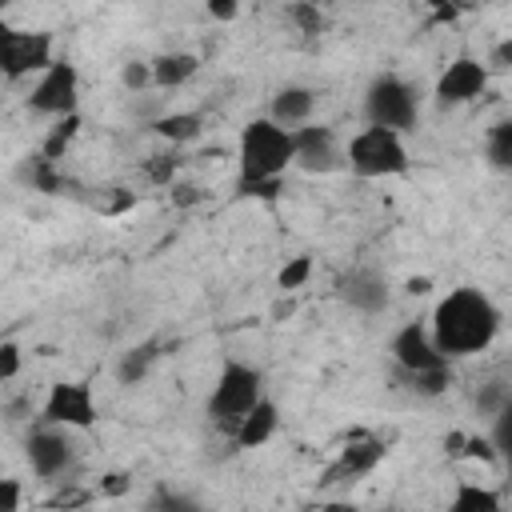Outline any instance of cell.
Wrapping results in <instances>:
<instances>
[{"mask_svg": "<svg viewBox=\"0 0 512 512\" xmlns=\"http://www.w3.org/2000/svg\"><path fill=\"white\" fill-rule=\"evenodd\" d=\"M500 324H504V316H500L496 300L476 284L448 288L432 304V316H428L432 340L448 360H464V356L488 352L496 344V336H500Z\"/></svg>", "mask_w": 512, "mask_h": 512, "instance_id": "obj_1", "label": "cell"}, {"mask_svg": "<svg viewBox=\"0 0 512 512\" xmlns=\"http://www.w3.org/2000/svg\"><path fill=\"white\" fill-rule=\"evenodd\" d=\"M288 168H296V136L272 116H252L236 136V196L276 200Z\"/></svg>", "mask_w": 512, "mask_h": 512, "instance_id": "obj_2", "label": "cell"}, {"mask_svg": "<svg viewBox=\"0 0 512 512\" xmlns=\"http://www.w3.org/2000/svg\"><path fill=\"white\" fill-rule=\"evenodd\" d=\"M344 168H348L352 176H360V180H392V176H404V172L412 168L404 132L364 124V128L352 132V140L344 144Z\"/></svg>", "mask_w": 512, "mask_h": 512, "instance_id": "obj_3", "label": "cell"}, {"mask_svg": "<svg viewBox=\"0 0 512 512\" xmlns=\"http://www.w3.org/2000/svg\"><path fill=\"white\" fill-rule=\"evenodd\" d=\"M264 396H268L264 392V372L256 364H248V360H224V368L216 372L212 392L204 400V412H208L212 424H220V428L232 432Z\"/></svg>", "mask_w": 512, "mask_h": 512, "instance_id": "obj_4", "label": "cell"}, {"mask_svg": "<svg viewBox=\"0 0 512 512\" xmlns=\"http://www.w3.org/2000/svg\"><path fill=\"white\" fill-rule=\"evenodd\" d=\"M56 36L44 28H12L0 24V72L8 84L36 80L56 64Z\"/></svg>", "mask_w": 512, "mask_h": 512, "instance_id": "obj_5", "label": "cell"}, {"mask_svg": "<svg viewBox=\"0 0 512 512\" xmlns=\"http://www.w3.org/2000/svg\"><path fill=\"white\" fill-rule=\"evenodd\" d=\"M364 116H368V124H376V128L408 132V128H416V120H420V92H416L404 76L380 72V76L368 84V92H364Z\"/></svg>", "mask_w": 512, "mask_h": 512, "instance_id": "obj_6", "label": "cell"}, {"mask_svg": "<svg viewBox=\"0 0 512 512\" xmlns=\"http://www.w3.org/2000/svg\"><path fill=\"white\" fill-rule=\"evenodd\" d=\"M100 420V396L92 380H56L48 384V396L40 404V424L64 428V432H88Z\"/></svg>", "mask_w": 512, "mask_h": 512, "instance_id": "obj_7", "label": "cell"}, {"mask_svg": "<svg viewBox=\"0 0 512 512\" xmlns=\"http://www.w3.org/2000/svg\"><path fill=\"white\" fill-rule=\"evenodd\" d=\"M24 104H28V112L44 116L48 124L60 120V116L80 112V68H76L68 56H60L44 76L32 80Z\"/></svg>", "mask_w": 512, "mask_h": 512, "instance_id": "obj_8", "label": "cell"}, {"mask_svg": "<svg viewBox=\"0 0 512 512\" xmlns=\"http://www.w3.org/2000/svg\"><path fill=\"white\" fill-rule=\"evenodd\" d=\"M488 84H492L488 60H480V56H472V52H460V56H452V60L440 68V76H436V84H432V96H436V104H444V108H460V104H476V100L488 92Z\"/></svg>", "mask_w": 512, "mask_h": 512, "instance_id": "obj_9", "label": "cell"}, {"mask_svg": "<svg viewBox=\"0 0 512 512\" xmlns=\"http://www.w3.org/2000/svg\"><path fill=\"white\" fill-rule=\"evenodd\" d=\"M388 352H392L396 368H400L408 380L428 376V372H440V368H452V360L436 348L428 320H408V324H400V328L392 332V340H388Z\"/></svg>", "mask_w": 512, "mask_h": 512, "instance_id": "obj_10", "label": "cell"}, {"mask_svg": "<svg viewBox=\"0 0 512 512\" xmlns=\"http://www.w3.org/2000/svg\"><path fill=\"white\" fill-rule=\"evenodd\" d=\"M388 460V440L372 436V432H352L348 444L336 452V460L320 472V488H332V484H356L360 476L376 472L380 464Z\"/></svg>", "mask_w": 512, "mask_h": 512, "instance_id": "obj_11", "label": "cell"}, {"mask_svg": "<svg viewBox=\"0 0 512 512\" xmlns=\"http://www.w3.org/2000/svg\"><path fill=\"white\" fill-rule=\"evenodd\" d=\"M24 460H28L32 476H40V480H60V476L72 472V464H76L72 432L52 428V424H36V428L24 436Z\"/></svg>", "mask_w": 512, "mask_h": 512, "instance_id": "obj_12", "label": "cell"}, {"mask_svg": "<svg viewBox=\"0 0 512 512\" xmlns=\"http://www.w3.org/2000/svg\"><path fill=\"white\" fill-rule=\"evenodd\" d=\"M296 136V168L308 176H328L336 168H344V144L336 140L332 124H304L292 132Z\"/></svg>", "mask_w": 512, "mask_h": 512, "instance_id": "obj_13", "label": "cell"}, {"mask_svg": "<svg viewBox=\"0 0 512 512\" xmlns=\"http://www.w3.org/2000/svg\"><path fill=\"white\" fill-rule=\"evenodd\" d=\"M340 300L360 312V316H380L392 300V288H388V276L376 272V268H352L344 280H340Z\"/></svg>", "mask_w": 512, "mask_h": 512, "instance_id": "obj_14", "label": "cell"}, {"mask_svg": "<svg viewBox=\"0 0 512 512\" xmlns=\"http://www.w3.org/2000/svg\"><path fill=\"white\" fill-rule=\"evenodd\" d=\"M312 112H316V92L308 84H284V88H276V96L268 104V116L288 132L312 124Z\"/></svg>", "mask_w": 512, "mask_h": 512, "instance_id": "obj_15", "label": "cell"}, {"mask_svg": "<svg viewBox=\"0 0 512 512\" xmlns=\"http://www.w3.org/2000/svg\"><path fill=\"white\" fill-rule=\"evenodd\" d=\"M276 428H280V404L272 400V396H264L236 428H232V444L240 448V452H252V448H264L272 436H276Z\"/></svg>", "mask_w": 512, "mask_h": 512, "instance_id": "obj_16", "label": "cell"}, {"mask_svg": "<svg viewBox=\"0 0 512 512\" xmlns=\"http://www.w3.org/2000/svg\"><path fill=\"white\" fill-rule=\"evenodd\" d=\"M200 72V56L196 52H160V56H152V88L156 92H176V88H184L192 76Z\"/></svg>", "mask_w": 512, "mask_h": 512, "instance_id": "obj_17", "label": "cell"}, {"mask_svg": "<svg viewBox=\"0 0 512 512\" xmlns=\"http://www.w3.org/2000/svg\"><path fill=\"white\" fill-rule=\"evenodd\" d=\"M160 356H164V344L152 336V340H140V344H132L128 352H120V360H116V384H140L156 364H160Z\"/></svg>", "mask_w": 512, "mask_h": 512, "instance_id": "obj_18", "label": "cell"}, {"mask_svg": "<svg viewBox=\"0 0 512 512\" xmlns=\"http://www.w3.org/2000/svg\"><path fill=\"white\" fill-rule=\"evenodd\" d=\"M444 512H504V500L492 484H480V480H456L452 488V500Z\"/></svg>", "mask_w": 512, "mask_h": 512, "instance_id": "obj_19", "label": "cell"}, {"mask_svg": "<svg viewBox=\"0 0 512 512\" xmlns=\"http://www.w3.org/2000/svg\"><path fill=\"white\" fill-rule=\"evenodd\" d=\"M152 132H156L164 144L184 148V144H192V140L204 132V116H200V112H160V116L152 120Z\"/></svg>", "mask_w": 512, "mask_h": 512, "instance_id": "obj_20", "label": "cell"}, {"mask_svg": "<svg viewBox=\"0 0 512 512\" xmlns=\"http://www.w3.org/2000/svg\"><path fill=\"white\" fill-rule=\"evenodd\" d=\"M80 128H84V116H80V112L52 120V124L44 128V136H40V156H44V160H52V164H60V160H64V152L76 144Z\"/></svg>", "mask_w": 512, "mask_h": 512, "instance_id": "obj_21", "label": "cell"}, {"mask_svg": "<svg viewBox=\"0 0 512 512\" xmlns=\"http://www.w3.org/2000/svg\"><path fill=\"white\" fill-rule=\"evenodd\" d=\"M484 156L492 168L500 172H512V116L508 120H496L484 136Z\"/></svg>", "mask_w": 512, "mask_h": 512, "instance_id": "obj_22", "label": "cell"}, {"mask_svg": "<svg viewBox=\"0 0 512 512\" xmlns=\"http://www.w3.org/2000/svg\"><path fill=\"white\" fill-rule=\"evenodd\" d=\"M488 440H492V448H496V460L512 472V396L496 408V416H492V424H488Z\"/></svg>", "mask_w": 512, "mask_h": 512, "instance_id": "obj_23", "label": "cell"}, {"mask_svg": "<svg viewBox=\"0 0 512 512\" xmlns=\"http://www.w3.org/2000/svg\"><path fill=\"white\" fill-rule=\"evenodd\" d=\"M24 180L36 188V192H48V196H56L60 188H64V176H60V164H52V160H44L40 152L36 156H28V164H24Z\"/></svg>", "mask_w": 512, "mask_h": 512, "instance_id": "obj_24", "label": "cell"}, {"mask_svg": "<svg viewBox=\"0 0 512 512\" xmlns=\"http://www.w3.org/2000/svg\"><path fill=\"white\" fill-rule=\"evenodd\" d=\"M312 280V256L308 252H300V256H292L280 272H276V288L284 292V296H292V292H300L304 284Z\"/></svg>", "mask_w": 512, "mask_h": 512, "instance_id": "obj_25", "label": "cell"}, {"mask_svg": "<svg viewBox=\"0 0 512 512\" xmlns=\"http://www.w3.org/2000/svg\"><path fill=\"white\" fill-rule=\"evenodd\" d=\"M284 16H288V20L296 24V32H304V36H316V32H324V24H328V16L320 12V4H308V0L288 4Z\"/></svg>", "mask_w": 512, "mask_h": 512, "instance_id": "obj_26", "label": "cell"}, {"mask_svg": "<svg viewBox=\"0 0 512 512\" xmlns=\"http://www.w3.org/2000/svg\"><path fill=\"white\" fill-rule=\"evenodd\" d=\"M120 84L128 92H148L152 88V60H124L120 64Z\"/></svg>", "mask_w": 512, "mask_h": 512, "instance_id": "obj_27", "label": "cell"}, {"mask_svg": "<svg viewBox=\"0 0 512 512\" xmlns=\"http://www.w3.org/2000/svg\"><path fill=\"white\" fill-rule=\"evenodd\" d=\"M144 172H148V180H152V184H164V188H172V184H176V172H180V156H176V152H164V156H148Z\"/></svg>", "mask_w": 512, "mask_h": 512, "instance_id": "obj_28", "label": "cell"}, {"mask_svg": "<svg viewBox=\"0 0 512 512\" xmlns=\"http://www.w3.org/2000/svg\"><path fill=\"white\" fill-rule=\"evenodd\" d=\"M152 512H204V504H200L196 496H188V492L164 488V492H156V500H152Z\"/></svg>", "mask_w": 512, "mask_h": 512, "instance_id": "obj_29", "label": "cell"}, {"mask_svg": "<svg viewBox=\"0 0 512 512\" xmlns=\"http://www.w3.org/2000/svg\"><path fill=\"white\" fill-rule=\"evenodd\" d=\"M20 368H24L20 344H16V340H4V344H0V380H4V384H12V380L20 376Z\"/></svg>", "mask_w": 512, "mask_h": 512, "instance_id": "obj_30", "label": "cell"}, {"mask_svg": "<svg viewBox=\"0 0 512 512\" xmlns=\"http://www.w3.org/2000/svg\"><path fill=\"white\" fill-rule=\"evenodd\" d=\"M448 384H452V368H440V372H428V376H416V380H412V388H416L420 396H444Z\"/></svg>", "mask_w": 512, "mask_h": 512, "instance_id": "obj_31", "label": "cell"}, {"mask_svg": "<svg viewBox=\"0 0 512 512\" xmlns=\"http://www.w3.org/2000/svg\"><path fill=\"white\" fill-rule=\"evenodd\" d=\"M168 192H172V204H176V208H196V204L208 196V192H204L200 184H192V180H176Z\"/></svg>", "mask_w": 512, "mask_h": 512, "instance_id": "obj_32", "label": "cell"}, {"mask_svg": "<svg viewBox=\"0 0 512 512\" xmlns=\"http://www.w3.org/2000/svg\"><path fill=\"white\" fill-rule=\"evenodd\" d=\"M464 460H480V464H492V460H496V448H492V440H488V436H476V432H468V440H464Z\"/></svg>", "mask_w": 512, "mask_h": 512, "instance_id": "obj_33", "label": "cell"}, {"mask_svg": "<svg viewBox=\"0 0 512 512\" xmlns=\"http://www.w3.org/2000/svg\"><path fill=\"white\" fill-rule=\"evenodd\" d=\"M128 488H132V476L128 472H104L96 480V492L100 496H128Z\"/></svg>", "mask_w": 512, "mask_h": 512, "instance_id": "obj_34", "label": "cell"}, {"mask_svg": "<svg viewBox=\"0 0 512 512\" xmlns=\"http://www.w3.org/2000/svg\"><path fill=\"white\" fill-rule=\"evenodd\" d=\"M20 500H24V484L16 476H4L0 480V512H20Z\"/></svg>", "mask_w": 512, "mask_h": 512, "instance_id": "obj_35", "label": "cell"}, {"mask_svg": "<svg viewBox=\"0 0 512 512\" xmlns=\"http://www.w3.org/2000/svg\"><path fill=\"white\" fill-rule=\"evenodd\" d=\"M108 192H112V200L100 208L104 216H124V212H132V208H136V196H132L128 188H108Z\"/></svg>", "mask_w": 512, "mask_h": 512, "instance_id": "obj_36", "label": "cell"}, {"mask_svg": "<svg viewBox=\"0 0 512 512\" xmlns=\"http://www.w3.org/2000/svg\"><path fill=\"white\" fill-rule=\"evenodd\" d=\"M488 68H492V72L512 68V36H504V40L492 44V52H488Z\"/></svg>", "mask_w": 512, "mask_h": 512, "instance_id": "obj_37", "label": "cell"}, {"mask_svg": "<svg viewBox=\"0 0 512 512\" xmlns=\"http://www.w3.org/2000/svg\"><path fill=\"white\" fill-rule=\"evenodd\" d=\"M208 16L220 20V24H228V20L240 16V4H236V0H208Z\"/></svg>", "mask_w": 512, "mask_h": 512, "instance_id": "obj_38", "label": "cell"}, {"mask_svg": "<svg viewBox=\"0 0 512 512\" xmlns=\"http://www.w3.org/2000/svg\"><path fill=\"white\" fill-rule=\"evenodd\" d=\"M456 20H460V8L456 4H432L428 24H456Z\"/></svg>", "mask_w": 512, "mask_h": 512, "instance_id": "obj_39", "label": "cell"}, {"mask_svg": "<svg viewBox=\"0 0 512 512\" xmlns=\"http://www.w3.org/2000/svg\"><path fill=\"white\" fill-rule=\"evenodd\" d=\"M464 440H468V432H456V428L444 436V452H448V460H460V456H464Z\"/></svg>", "mask_w": 512, "mask_h": 512, "instance_id": "obj_40", "label": "cell"}, {"mask_svg": "<svg viewBox=\"0 0 512 512\" xmlns=\"http://www.w3.org/2000/svg\"><path fill=\"white\" fill-rule=\"evenodd\" d=\"M404 292L408 296H428L432 292V276H408L404 280Z\"/></svg>", "mask_w": 512, "mask_h": 512, "instance_id": "obj_41", "label": "cell"}]
</instances>
